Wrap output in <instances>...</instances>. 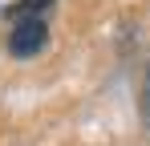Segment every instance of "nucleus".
Here are the masks:
<instances>
[{
    "label": "nucleus",
    "instance_id": "1",
    "mask_svg": "<svg viewBox=\"0 0 150 146\" xmlns=\"http://www.w3.org/2000/svg\"><path fill=\"white\" fill-rule=\"evenodd\" d=\"M49 41V28L41 16H21V21L12 24V33H8V53L12 57H33V53H41Z\"/></svg>",
    "mask_w": 150,
    "mask_h": 146
},
{
    "label": "nucleus",
    "instance_id": "2",
    "mask_svg": "<svg viewBox=\"0 0 150 146\" xmlns=\"http://www.w3.org/2000/svg\"><path fill=\"white\" fill-rule=\"evenodd\" d=\"M53 0H16L12 4V21H21V16H37V12H45Z\"/></svg>",
    "mask_w": 150,
    "mask_h": 146
},
{
    "label": "nucleus",
    "instance_id": "3",
    "mask_svg": "<svg viewBox=\"0 0 150 146\" xmlns=\"http://www.w3.org/2000/svg\"><path fill=\"white\" fill-rule=\"evenodd\" d=\"M142 114L150 118V65H146V77H142Z\"/></svg>",
    "mask_w": 150,
    "mask_h": 146
}]
</instances>
